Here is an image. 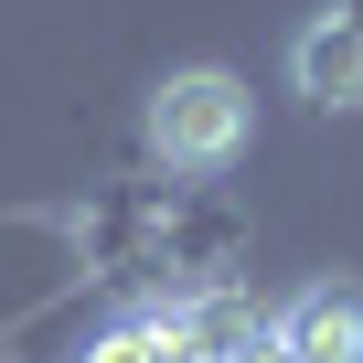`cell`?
Returning a JSON list of instances; mask_svg holds the SVG:
<instances>
[{
	"label": "cell",
	"mask_w": 363,
	"mask_h": 363,
	"mask_svg": "<svg viewBox=\"0 0 363 363\" xmlns=\"http://www.w3.org/2000/svg\"><path fill=\"white\" fill-rule=\"evenodd\" d=\"M246 139H257V96H246L225 65L160 75V96H150V150H160L171 171H235Z\"/></svg>",
	"instance_id": "6da1fadb"
},
{
	"label": "cell",
	"mask_w": 363,
	"mask_h": 363,
	"mask_svg": "<svg viewBox=\"0 0 363 363\" xmlns=\"http://www.w3.org/2000/svg\"><path fill=\"white\" fill-rule=\"evenodd\" d=\"M278 352L289 363H363V289L352 278H320L278 310Z\"/></svg>",
	"instance_id": "7a4b0ae2"
},
{
	"label": "cell",
	"mask_w": 363,
	"mask_h": 363,
	"mask_svg": "<svg viewBox=\"0 0 363 363\" xmlns=\"http://www.w3.org/2000/svg\"><path fill=\"white\" fill-rule=\"evenodd\" d=\"M289 75H299V96H320V107H363V11L310 22V33L289 43Z\"/></svg>",
	"instance_id": "3957f363"
},
{
	"label": "cell",
	"mask_w": 363,
	"mask_h": 363,
	"mask_svg": "<svg viewBox=\"0 0 363 363\" xmlns=\"http://www.w3.org/2000/svg\"><path fill=\"white\" fill-rule=\"evenodd\" d=\"M257 331H267V320H257L235 289H214V299H193V310L171 320V352H182V363H235Z\"/></svg>",
	"instance_id": "277c9868"
},
{
	"label": "cell",
	"mask_w": 363,
	"mask_h": 363,
	"mask_svg": "<svg viewBox=\"0 0 363 363\" xmlns=\"http://www.w3.org/2000/svg\"><path fill=\"white\" fill-rule=\"evenodd\" d=\"M86 363H182V352H171V331H107Z\"/></svg>",
	"instance_id": "5b68a950"
}]
</instances>
